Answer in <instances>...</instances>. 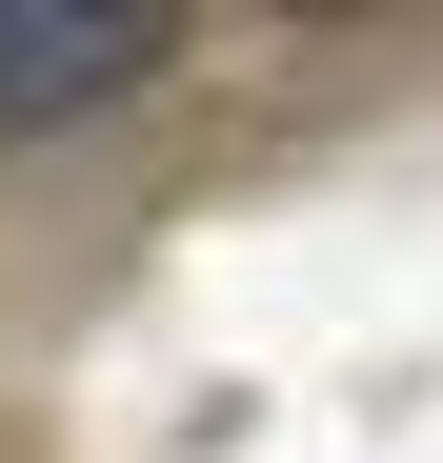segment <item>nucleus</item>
<instances>
[{
	"instance_id": "f257e3e1",
	"label": "nucleus",
	"mask_w": 443,
	"mask_h": 463,
	"mask_svg": "<svg viewBox=\"0 0 443 463\" xmlns=\"http://www.w3.org/2000/svg\"><path fill=\"white\" fill-rule=\"evenodd\" d=\"M162 61H182L162 0H0V121H81L121 81H162Z\"/></svg>"
}]
</instances>
